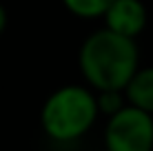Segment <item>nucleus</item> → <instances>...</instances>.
<instances>
[{"label": "nucleus", "mask_w": 153, "mask_h": 151, "mask_svg": "<svg viewBox=\"0 0 153 151\" xmlns=\"http://www.w3.org/2000/svg\"><path fill=\"white\" fill-rule=\"evenodd\" d=\"M138 69L135 38H124L107 27L98 29L82 42L80 71L98 91H122Z\"/></svg>", "instance_id": "1"}, {"label": "nucleus", "mask_w": 153, "mask_h": 151, "mask_svg": "<svg viewBox=\"0 0 153 151\" xmlns=\"http://www.w3.org/2000/svg\"><path fill=\"white\" fill-rule=\"evenodd\" d=\"M96 93L78 85H69L53 91L47 98L40 113L42 129L53 140L69 142L84 136L98 118Z\"/></svg>", "instance_id": "2"}, {"label": "nucleus", "mask_w": 153, "mask_h": 151, "mask_svg": "<svg viewBox=\"0 0 153 151\" xmlns=\"http://www.w3.org/2000/svg\"><path fill=\"white\" fill-rule=\"evenodd\" d=\"M104 144L107 151H151L153 116L131 105L120 107L109 116Z\"/></svg>", "instance_id": "3"}, {"label": "nucleus", "mask_w": 153, "mask_h": 151, "mask_svg": "<svg viewBox=\"0 0 153 151\" xmlns=\"http://www.w3.org/2000/svg\"><path fill=\"white\" fill-rule=\"evenodd\" d=\"M102 18L109 31L124 38H135L146 27V9L140 0H113Z\"/></svg>", "instance_id": "4"}, {"label": "nucleus", "mask_w": 153, "mask_h": 151, "mask_svg": "<svg viewBox=\"0 0 153 151\" xmlns=\"http://www.w3.org/2000/svg\"><path fill=\"white\" fill-rule=\"evenodd\" d=\"M122 91L126 93L131 107H138L153 116V67L135 69V74L131 76Z\"/></svg>", "instance_id": "5"}, {"label": "nucleus", "mask_w": 153, "mask_h": 151, "mask_svg": "<svg viewBox=\"0 0 153 151\" xmlns=\"http://www.w3.org/2000/svg\"><path fill=\"white\" fill-rule=\"evenodd\" d=\"M62 2L71 13L80 18H98L107 11V7L113 0H62Z\"/></svg>", "instance_id": "6"}, {"label": "nucleus", "mask_w": 153, "mask_h": 151, "mask_svg": "<svg viewBox=\"0 0 153 151\" xmlns=\"http://www.w3.org/2000/svg\"><path fill=\"white\" fill-rule=\"evenodd\" d=\"M96 102H98V111H104V113H115L120 107H124V98H122V91H100L96 96Z\"/></svg>", "instance_id": "7"}, {"label": "nucleus", "mask_w": 153, "mask_h": 151, "mask_svg": "<svg viewBox=\"0 0 153 151\" xmlns=\"http://www.w3.org/2000/svg\"><path fill=\"white\" fill-rule=\"evenodd\" d=\"M4 27H7V11H4V7L0 4V33L4 31Z\"/></svg>", "instance_id": "8"}]
</instances>
